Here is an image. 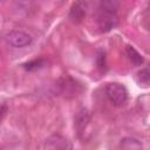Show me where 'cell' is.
<instances>
[{
	"label": "cell",
	"instance_id": "obj_1",
	"mask_svg": "<svg viewBox=\"0 0 150 150\" xmlns=\"http://www.w3.org/2000/svg\"><path fill=\"white\" fill-rule=\"evenodd\" d=\"M105 95L115 107H122L128 100V90L121 83H109L105 88Z\"/></svg>",
	"mask_w": 150,
	"mask_h": 150
},
{
	"label": "cell",
	"instance_id": "obj_2",
	"mask_svg": "<svg viewBox=\"0 0 150 150\" xmlns=\"http://www.w3.org/2000/svg\"><path fill=\"white\" fill-rule=\"evenodd\" d=\"M5 38H6V41H7L11 46H13V47H15V48L26 47V46L30 45L32 41H33L32 36H30L28 33H26V32H23V30H20V29L9 30V32L6 34Z\"/></svg>",
	"mask_w": 150,
	"mask_h": 150
},
{
	"label": "cell",
	"instance_id": "obj_3",
	"mask_svg": "<svg viewBox=\"0 0 150 150\" xmlns=\"http://www.w3.org/2000/svg\"><path fill=\"white\" fill-rule=\"evenodd\" d=\"M57 88H59V91L61 94H63L64 96H67V97L76 96L81 91L80 84L75 80H73L71 77H69V76L61 77L57 81Z\"/></svg>",
	"mask_w": 150,
	"mask_h": 150
},
{
	"label": "cell",
	"instance_id": "obj_4",
	"mask_svg": "<svg viewBox=\"0 0 150 150\" xmlns=\"http://www.w3.org/2000/svg\"><path fill=\"white\" fill-rule=\"evenodd\" d=\"M97 23L102 32H109L116 27V25L118 23V19H117L116 13L98 11Z\"/></svg>",
	"mask_w": 150,
	"mask_h": 150
},
{
	"label": "cell",
	"instance_id": "obj_5",
	"mask_svg": "<svg viewBox=\"0 0 150 150\" xmlns=\"http://www.w3.org/2000/svg\"><path fill=\"white\" fill-rule=\"evenodd\" d=\"M90 122V114L86 108H82L77 111L75 118H74V127L76 129V132L80 137L84 134V130L87 129L88 124Z\"/></svg>",
	"mask_w": 150,
	"mask_h": 150
},
{
	"label": "cell",
	"instance_id": "obj_6",
	"mask_svg": "<svg viewBox=\"0 0 150 150\" xmlns=\"http://www.w3.org/2000/svg\"><path fill=\"white\" fill-rule=\"evenodd\" d=\"M87 8L88 6H87L86 0H76L70 8L69 19L75 23H80L87 14Z\"/></svg>",
	"mask_w": 150,
	"mask_h": 150
},
{
	"label": "cell",
	"instance_id": "obj_7",
	"mask_svg": "<svg viewBox=\"0 0 150 150\" xmlns=\"http://www.w3.org/2000/svg\"><path fill=\"white\" fill-rule=\"evenodd\" d=\"M45 148L47 149H69L71 145L68 143V141L60 136V135H53L46 139Z\"/></svg>",
	"mask_w": 150,
	"mask_h": 150
},
{
	"label": "cell",
	"instance_id": "obj_8",
	"mask_svg": "<svg viewBox=\"0 0 150 150\" xmlns=\"http://www.w3.org/2000/svg\"><path fill=\"white\" fill-rule=\"evenodd\" d=\"M136 82L138 83V86L141 87H144V88H148L149 84H150V71L148 68H143L141 70H138L136 73Z\"/></svg>",
	"mask_w": 150,
	"mask_h": 150
},
{
	"label": "cell",
	"instance_id": "obj_9",
	"mask_svg": "<svg viewBox=\"0 0 150 150\" xmlns=\"http://www.w3.org/2000/svg\"><path fill=\"white\" fill-rule=\"evenodd\" d=\"M117 8H118V0H101L100 1L98 11L116 13Z\"/></svg>",
	"mask_w": 150,
	"mask_h": 150
},
{
	"label": "cell",
	"instance_id": "obj_10",
	"mask_svg": "<svg viewBox=\"0 0 150 150\" xmlns=\"http://www.w3.org/2000/svg\"><path fill=\"white\" fill-rule=\"evenodd\" d=\"M121 146L123 149H142V144L138 139L134 138V137H124L121 139Z\"/></svg>",
	"mask_w": 150,
	"mask_h": 150
},
{
	"label": "cell",
	"instance_id": "obj_11",
	"mask_svg": "<svg viewBox=\"0 0 150 150\" xmlns=\"http://www.w3.org/2000/svg\"><path fill=\"white\" fill-rule=\"evenodd\" d=\"M127 55H128V57H129V60L134 63V64H137V66H139V64H142L143 63V56L134 48V47H131V46H128L127 47Z\"/></svg>",
	"mask_w": 150,
	"mask_h": 150
},
{
	"label": "cell",
	"instance_id": "obj_12",
	"mask_svg": "<svg viewBox=\"0 0 150 150\" xmlns=\"http://www.w3.org/2000/svg\"><path fill=\"white\" fill-rule=\"evenodd\" d=\"M45 66H46V60H43V59L33 60V61H29V62H27V63L23 64L25 69H26V70H29V71L40 69V68H42V67H45Z\"/></svg>",
	"mask_w": 150,
	"mask_h": 150
},
{
	"label": "cell",
	"instance_id": "obj_13",
	"mask_svg": "<svg viewBox=\"0 0 150 150\" xmlns=\"http://www.w3.org/2000/svg\"><path fill=\"white\" fill-rule=\"evenodd\" d=\"M96 61H97V67H98L100 69H104V67H105V54H104L103 50H101V52L97 54Z\"/></svg>",
	"mask_w": 150,
	"mask_h": 150
},
{
	"label": "cell",
	"instance_id": "obj_14",
	"mask_svg": "<svg viewBox=\"0 0 150 150\" xmlns=\"http://www.w3.org/2000/svg\"><path fill=\"white\" fill-rule=\"evenodd\" d=\"M6 107L5 105H2V107H0V121H1V118L4 117V115H5V112H6Z\"/></svg>",
	"mask_w": 150,
	"mask_h": 150
},
{
	"label": "cell",
	"instance_id": "obj_15",
	"mask_svg": "<svg viewBox=\"0 0 150 150\" xmlns=\"http://www.w3.org/2000/svg\"><path fill=\"white\" fill-rule=\"evenodd\" d=\"M0 1H1V0H0Z\"/></svg>",
	"mask_w": 150,
	"mask_h": 150
}]
</instances>
